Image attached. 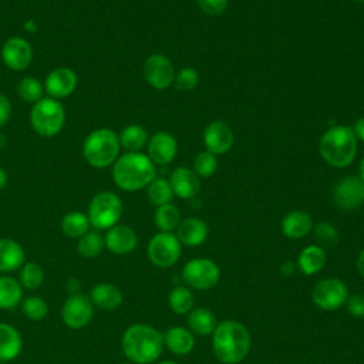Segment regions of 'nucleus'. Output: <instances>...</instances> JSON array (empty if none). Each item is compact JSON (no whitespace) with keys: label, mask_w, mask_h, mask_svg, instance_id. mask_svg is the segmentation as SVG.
I'll return each mask as SVG.
<instances>
[{"label":"nucleus","mask_w":364,"mask_h":364,"mask_svg":"<svg viewBox=\"0 0 364 364\" xmlns=\"http://www.w3.org/2000/svg\"><path fill=\"white\" fill-rule=\"evenodd\" d=\"M252 346V337L247 327L236 320H223L218 323L212 333V348L222 364L242 363Z\"/></svg>","instance_id":"f257e3e1"},{"label":"nucleus","mask_w":364,"mask_h":364,"mask_svg":"<svg viewBox=\"0 0 364 364\" xmlns=\"http://www.w3.org/2000/svg\"><path fill=\"white\" fill-rule=\"evenodd\" d=\"M121 347L129 363L151 364L159 358L164 350V336L149 324L135 323L124 331Z\"/></svg>","instance_id":"f03ea898"},{"label":"nucleus","mask_w":364,"mask_h":364,"mask_svg":"<svg viewBox=\"0 0 364 364\" xmlns=\"http://www.w3.org/2000/svg\"><path fill=\"white\" fill-rule=\"evenodd\" d=\"M155 176V164L145 154L127 152L114 162L112 179L122 191L136 192L146 188Z\"/></svg>","instance_id":"7ed1b4c3"},{"label":"nucleus","mask_w":364,"mask_h":364,"mask_svg":"<svg viewBox=\"0 0 364 364\" xmlns=\"http://www.w3.org/2000/svg\"><path fill=\"white\" fill-rule=\"evenodd\" d=\"M357 141L351 127L334 125L321 135L318 151L330 166L346 168L355 159Z\"/></svg>","instance_id":"20e7f679"},{"label":"nucleus","mask_w":364,"mask_h":364,"mask_svg":"<svg viewBox=\"0 0 364 364\" xmlns=\"http://www.w3.org/2000/svg\"><path fill=\"white\" fill-rule=\"evenodd\" d=\"M119 138L109 128H98L88 134L82 144V155L94 168H107L119 154Z\"/></svg>","instance_id":"39448f33"},{"label":"nucleus","mask_w":364,"mask_h":364,"mask_svg":"<svg viewBox=\"0 0 364 364\" xmlns=\"http://www.w3.org/2000/svg\"><path fill=\"white\" fill-rule=\"evenodd\" d=\"M65 121V111L58 100L41 98L30 112V124L41 136L57 135Z\"/></svg>","instance_id":"423d86ee"},{"label":"nucleus","mask_w":364,"mask_h":364,"mask_svg":"<svg viewBox=\"0 0 364 364\" xmlns=\"http://www.w3.org/2000/svg\"><path fill=\"white\" fill-rule=\"evenodd\" d=\"M124 212L122 202L118 195L109 191L97 193L88 205V219L91 226L97 229H109L118 225Z\"/></svg>","instance_id":"0eeeda50"},{"label":"nucleus","mask_w":364,"mask_h":364,"mask_svg":"<svg viewBox=\"0 0 364 364\" xmlns=\"http://www.w3.org/2000/svg\"><path fill=\"white\" fill-rule=\"evenodd\" d=\"M181 277L188 287L196 290H209L219 283L220 269L208 257H195L183 264Z\"/></svg>","instance_id":"6e6552de"},{"label":"nucleus","mask_w":364,"mask_h":364,"mask_svg":"<svg viewBox=\"0 0 364 364\" xmlns=\"http://www.w3.org/2000/svg\"><path fill=\"white\" fill-rule=\"evenodd\" d=\"M182 253V245L173 232H158L148 243L146 255L149 262L161 269L176 264Z\"/></svg>","instance_id":"1a4fd4ad"},{"label":"nucleus","mask_w":364,"mask_h":364,"mask_svg":"<svg viewBox=\"0 0 364 364\" xmlns=\"http://www.w3.org/2000/svg\"><path fill=\"white\" fill-rule=\"evenodd\" d=\"M348 299V287L338 277H324L318 280L311 291L313 303L324 311L338 310Z\"/></svg>","instance_id":"9d476101"},{"label":"nucleus","mask_w":364,"mask_h":364,"mask_svg":"<svg viewBox=\"0 0 364 364\" xmlns=\"http://www.w3.org/2000/svg\"><path fill=\"white\" fill-rule=\"evenodd\" d=\"M94 316V304L90 296L74 293L68 296L61 307V318L64 324L73 330L85 327Z\"/></svg>","instance_id":"9b49d317"},{"label":"nucleus","mask_w":364,"mask_h":364,"mask_svg":"<svg viewBox=\"0 0 364 364\" xmlns=\"http://www.w3.org/2000/svg\"><path fill=\"white\" fill-rule=\"evenodd\" d=\"M145 81L155 90H166L175 80L172 61L164 54L149 55L142 67Z\"/></svg>","instance_id":"f8f14e48"},{"label":"nucleus","mask_w":364,"mask_h":364,"mask_svg":"<svg viewBox=\"0 0 364 364\" xmlns=\"http://www.w3.org/2000/svg\"><path fill=\"white\" fill-rule=\"evenodd\" d=\"M333 200L343 210H353L364 202V182L358 175L340 179L333 189Z\"/></svg>","instance_id":"ddd939ff"},{"label":"nucleus","mask_w":364,"mask_h":364,"mask_svg":"<svg viewBox=\"0 0 364 364\" xmlns=\"http://www.w3.org/2000/svg\"><path fill=\"white\" fill-rule=\"evenodd\" d=\"M235 142L232 128L223 121H212L203 131V144L206 151L213 155L228 154Z\"/></svg>","instance_id":"4468645a"},{"label":"nucleus","mask_w":364,"mask_h":364,"mask_svg":"<svg viewBox=\"0 0 364 364\" xmlns=\"http://www.w3.org/2000/svg\"><path fill=\"white\" fill-rule=\"evenodd\" d=\"M3 63L14 71L26 70L33 60V48L21 37H10L1 47Z\"/></svg>","instance_id":"2eb2a0df"},{"label":"nucleus","mask_w":364,"mask_h":364,"mask_svg":"<svg viewBox=\"0 0 364 364\" xmlns=\"http://www.w3.org/2000/svg\"><path fill=\"white\" fill-rule=\"evenodd\" d=\"M178 152V144L172 134L158 131L148 139V156L156 165H168Z\"/></svg>","instance_id":"dca6fc26"},{"label":"nucleus","mask_w":364,"mask_h":364,"mask_svg":"<svg viewBox=\"0 0 364 364\" xmlns=\"http://www.w3.org/2000/svg\"><path fill=\"white\" fill-rule=\"evenodd\" d=\"M105 247L114 255H128L135 250L138 236L135 230L127 225H115L109 228L104 236Z\"/></svg>","instance_id":"f3484780"},{"label":"nucleus","mask_w":364,"mask_h":364,"mask_svg":"<svg viewBox=\"0 0 364 364\" xmlns=\"http://www.w3.org/2000/svg\"><path fill=\"white\" fill-rule=\"evenodd\" d=\"M46 92L54 98H65L68 97L77 87V75L71 68L58 67L53 70L46 78Z\"/></svg>","instance_id":"a211bd4d"},{"label":"nucleus","mask_w":364,"mask_h":364,"mask_svg":"<svg viewBox=\"0 0 364 364\" xmlns=\"http://www.w3.org/2000/svg\"><path fill=\"white\" fill-rule=\"evenodd\" d=\"M171 188L173 195L181 199H192L200 191V181L199 176L186 166H178L172 171L169 179Z\"/></svg>","instance_id":"6ab92c4d"},{"label":"nucleus","mask_w":364,"mask_h":364,"mask_svg":"<svg viewBox=\"0 0 364 364\" xmlns=\"http://www.w3.org/2000/svg\"><path fill=\"white\" fill-rule=\"evenodd\" d=\"M175 235L181 242V245L195 247L206 242L209 236V228L202 219L191 216L181 220Z\"/></svg>","instance_id":"aec40b11"},{"label":"nucleus","mask_w":364,"mask_h":364,"mask_svg":"<svg viewBox=\"0 0 364 364\" xmlns=\"http://www.w3.org/2000/svg\"><path fill=\"white\" fill-rule=\"evenodd\" d=\"M282 232L286 237L297 240L307 236L313 229V219L304 210H290L284 215L280 223Z\"/></svg>","instance_id":"412c9836"},{"label":"nucleus","mask_w":364,"mask_h":364,"mask_svg":"<svg viewBox=\"0 0 364 364\" xmlns=\"http://www.w3.org/2000/svg\"><path fill=\"white\" fill-rule=\"evenodd\" d=\"M164 347L175 355H186L195 347L193 333L182 326H172L164 334Z\"/></svg>","instance_id":"4be33fe9"},{"label":"nucleus","mask_w":364,"mask_h":364,"mask_svg":"<svg viewBox=\"0 0 364 364\" xmlns=\"http://www.w3.org/2000/svg\"><path fill=\"white\" fill-rule=\"evenodd\" d=\"M90 299L94 304V307H98L101 310H115L122 303V291L118 286L104 282L95 284L90 291Z\"/></svg>","instance_id":"5701e85b"},{"label":"nucleus","mask_w":364,"mask_h":364,"mask_svg":"<svg viewBox=\"0 0 364 364\" xmlns=\"http://www.w3.org/2000/svg\"><path fill=\"white\" fill-rule=\"evenodd\" d=\"M26 263V253L21 245L13 239H0V273H10Z\"/></svg>","instance_id":"b1692460"},{"label":"nucleus","mask_w":364,"mask_h":364,"mask_svg":"<svg viewBox=\"0 0 364 364\" xmlns=\"http://www.w3.org/2000/svg\"><path fill=\"white\" fill-rule=\"evenodd\" d=\"M326 262V250L318 245H309L299 253L297 269H300L306 276H313L324 269Z\"/></svg>","instance_id":"393cba45"},{"label":"nucleus","mask_w":364,"mask_h":364,"mask_svg":"<svg viewBox=\"0 0 364 364\" xmlns=\"http://www.w3.org/2000/svg\"><path fill=\"white\" fill-rule=\"evenodd\" d=\"M23 348L21 334L16 327L0 323V361H11L18 357Z\"/></svg>","instance_id":"a878e982"},{"label":"nucleus","mask_w":364,"mask_h":364,"mask_svg":"<svg viewBox=\"0 0 364 364\" xmlns=\"http://www.w3.org/2000/svg\"><path fill=\"white\" fill-rule=\"evenodd\" d=\"M188 328L198 336H212L215 327L218 326L215 314L206 307H193L188 313Z\"/></svg>","instance_id":"bb28decb"},{"label":"nucleus","mask_w":364,"mask_h":364,"mask_svg":"<svg viewBox=\"0 0 364 364\" xmlns=\"http://www.w3.org/2000/svg\"><path fill=\"white\" fill-rule=\"evenodd\" d=\"M23 300V287L18 279L10 274H0V310H10Z\"/></svg>","instance_id":"cd10ccee"},{"label":"nucleus","mask_w":364,"mask_h":364,"mask_svg":"<svg viewBox=\"0 0 364 364\" xmlns=\"http://www.w3.org/2000/svg\"><path fill=\"white\" fill-rule=\"evenodd\" d=\"M168 304L175 314H179V316L188 314L195 304L193 293L188 286L176 284L175 287H172V290L168 294Z\"/></svg>","instance_id":"c85d7f7f"},{"label":"nucleus","mask_w":364,"mask_h":364,"mask_svg":"<svg viewBox=\"0 0 364 364\" xmlns=\"http://www.w3.org/2000/svg\"><path fill=\"white\" fill-rule=\"evenodd\" d=\"M118 138H119V145L128 149V152H138L148 144L146 129L136 124H131L125 127L118 135Z\"/></svg>","instance_id":"c756f323"},{"label":"nucleus","mask_w":364,"mask_h":364,"mask_svg":"<svg viewBox=\"0 0 364 364\" xmlns=\"http://www.w3.org/2000/svg\"><path fill=\"white\" fill-rule=\"evenodd\" d=\"M90 219L85 213L78 212V210H73L68 212L67 215H64L63 220H61V230L65 236L68 237H74V239H80L82 235H85L90 230Z\"/></svg>","instance_id":"7c9ffc66"},{"label":"nucleus","mask_w":364,"mask_h":364,"mask_svg":"<svg viewBox=\"0 0 364 364\" xmlns=\"http://www.w3.org/2000/svg\"><path fill=\"white\" fill-rule=\"evenodd\" d=\"M181 220H182L181 219V212L172 203L158 206L155 213H154V222H155V226L159 229V232H173V230H176Z\"/></svg>","instance_id":"2f4dec72"},{"label":"nucleus","mask_w":364,"mask_h":364,"mask_svg":"<svg viewBox=\"0 0 364 364\" xmlns=\"http://www.w3.org/2000/svg\"><path fill=\"white\" fill-rule=\"evenodd\" d=\"M146 196H148L149 203L158 208V206L171 203V200L173 198V191L171 188L169 181H166L165 178H155L148 185Z\"/></svg>","instance_id":"473e14b6"},{"label":"nucleus","mask_w":364,"mask_h":364,"mask_svg":"<svg viewBox=\"0 0 364 364\" xmlns=\"http://www.w3.org/2000/svg\"><path fill=\"white\" fill-rule=\"evenodd\" d=\"M18 282H20L21 287L27 289V290H36V289L41 287V284L44 282V272H43L41 266L34 262H26L20 267Z\"/></svg>","instance_id":"72a5a7b5"},{"label":"nucleus","mask_w":364,"mask_h":364,"mask_svg":"<svg viewBox=\"0 0 364 364\" xmlns=\"http://www.w3.org/2000/svg\"><path fill=\"white\" fill-rule=\"evenodd\" d=\"M105 247V240L98 232H87L78 239L77 252L82 257H95Z\"/></svg>","instance_id":"f704fd0d"},{"label":"nucleus","mask_w":364,"mask_h":364,"mask_svg":"<svg viewBox=\"0 0 364 364\" xmlns=\"http://www.w3.org/2000/svg\"><path fill=\"white\" fill-rule=\"evenodd\" d=\"M23 314L33 321L43 320L48 313V304L40 296H28L21 300Z\"/></svg>","instance_id":"c9c22d12"},{"label":"nucleus","mask_w":364,"mask_h":364,"mask_svg":"<svg viewBox=\"0 0 364 364\" xmlns=\"http://www.w3.org/2000/svg\"><path fill=\"white\" fill-rule=\"evenodd\" d=\"M17 92H18V97L27 102H38L44 94V87L43 84L33 78V77H26L23 78L18 85H17Z\"/></svg>","instance_id":"e433bc0d"},{"label":"nucleus","mask_w":364,"mask_h":364,"mask_svg":"<svg viewBox=\"0 0 364 364\" xmlns=\"http://www.w3.org/2000/svg\"><path fill=\"white\" fill-rule=\"evenodd\" d=\"M316 245L321 246L323 249L326 247H334L338 243V232L337 229L330 223V222H318L313 228Z\"/></svg>","instance_id":"4c0bfd02"},{"label":"nucleus","mask_w":364,"mask_h":364,"mask_svg":"<svg viewBox=\"0 0 364 364\" xmlns=\"http://www.w3.org/2000/svg\"><path fill=\"white\" fill-rule=\"evenodd\" d=\"M218 169L216 155L209 151L199 152L193 159V172L200 178H210Z\"/></svg>","instance_id":"58836bf2"},{"label":"nucleus","mask_w":364,"mask_h":364,"mask_svg":"<svg viewBox=\"0 0 364 364\" xmlns=\"http://www.w3.org/2000/svg\"><path fill=\"white\" fill-rule=\"evenodd\" d=\"M175 87L181 91H191L199 82V74L192 67H185L175 74Z\"/></svg>","instance_id":"ea45409f"},{"label":"nucleus","mask_w":364,"mask_h":364,"mask_svg":"<svg viewBox=\"0 0 364 364\" xmlns=\"http://www.w3.org/2000/svg\"><path fill=\"white\" fill-rule=\"evenodd\" d=\"M199 9L208 16H220L226 7L228 0H196Z\"/></svg>","instance_id":"a19ab883"},{"label":"nucleus","mask_w":364,"mask_h":364,"mask_svg":"<svg viewBox=\"0 0 364 364\" xmlns=\"http://www.w3.org/2000/svg\"><path fill=\"white\" fill-rule=\"evenodd\" d=\"M347 310L348 313L355 318H364V294L355 293L353 296H348L347 301Z\"/></svg>","instance_id":"79ce46f5"},{"label":"nucleus","mask_w":364,"mask_h":364,"mask_svg":"<svg viewBox=\"0 0 364 364\" xmlns=\"http://www.w3.org/2000/svg\"><path fill=\"white\" fill-rule=\"evenodd\" d=\"M10 117H11V102L4 94H0V127L7 124Z\"/></svg>","instance_id":"37998d69"},{"label":"nucleus","mask_w":364,"mask_h":364,"mask_svg":"<svg viewBox=\"0 0 364 364\" xmlns=\"http://www.w3.org/2000/svg\"><path fill=\"white\" fill-rule=\"evenodd\" d=\"M353 131H354V135L357 139H360L361 142H364V117L358 118L354 125L351 127Z\"/></svg>","instance_id":"c03bdc74"},{"label":"nucleus","mask_w":364,"mask_h":364,"mask_svg":"<svg viewBox=\"0 0 364 364\" xmlns=\"http://www.w3.org/2000/svg\"><path fill=\"white\" fill-rule=\"evenodd\" d=\"M296 270H297V263H293V262H284L280 266V273L286 277L293 276L296 273Z\"/></svg>","instance_id":"a18cd8bd"},{"label":"nucleus","mask_w":364,"mask_h":364,"mask_svg":"<svg viewBox=\"0 0 364 364\" xmlns=\"http://www.w3.org/2000/svg\"><path fill=\"white\" fill-rule=\"evenodd\" d=\"M355 269L361 277H364V249L358 253L355 260Z\"/></svg>","instance_id":"49530a36"},{"label":"nucleus","mask_w":364,"mask_h":364,"mask_svg":"<svg viewBox=\"0 0 364 364\" xmlns=\"http://www.w3.org/2000/svg\"><path fill=\"white\" fill-rule=\"evenodd\" d=\"M7 183V173L3 168H0V189H3Z\"/></svg>","instance_id":"de8ad7c7"},{"label":"nucleus","mask_w":364,"mask_h":364,"mask_svg":"<svg viewBox=\"0 0 364 364\" xmlns=\"http://www.w3.org/2000/svg\"><path fill=\"white\" fill-rule=\"evenodd\" d=\"M358 178L364 182V156L361 158L360 165H358Z\"/></svg>","instance_id":"09e8293b"},{"label":"nucleus","mask_w":364,"mask_h":364,"mask_svg":"<svg viewBox=\"0 0 364 364\" xmlns=\"http://www.w3.org/2000/svg\"><path fill=\"white\" fill-rule=\"evenodd\" d=\"M6 142H7V139H6L4 134H3V132H0V149L6 145Z\"/></svg>","instance_id":"8fccbe9b"},{"label":"nucleus","mask_w":364,"mask_h":364,"mask_svg":"<svg viewBox=\"0 0 364 364\" xmlns=\"http://www.w3.org/2000/svg\"><path fill=\"white\" fill-rule=\"evenodd\" d=\"M156 364H176L175 361H161V363H156Z\"/></svg>","instance_id":"3c124183"},{"label":"nucleus","mask_w":364,"mask_h":364,"mask_svg":"<svg viewBox=\"0 0 364 364\" xmlns=\"http://www.w3.org/2000/svg\"><path fill=\"white\" fill-rule=\"evenodd\" d=\"M354 1H357V3H364V0H354Z\"/></svg>","instance_id":"603ef678"},{"label":"nucleus","mask_w":364,"mask_h":364,"mask_svg":"<svg viewBox=\"0 0 364 364\" xmlns=\"http://www.w3.org/2000/svg\"><path fill=\"white\" fill-rule=\"evenodd\" d=\"M121 364H134V363H129V361H128V363H121Z\"/></svg>","instance_id":"864d4df0"},{"label":"nucleus","mask_w":364,"mask_h":364,"mask_svg":"<svg viewBox=\"0 0 364 364\" xmlns=\"http://www.w3.org/2000/svg\"><path fill=\"white\" fill-rule=\"evenodd\" d=\"M363 203H364V202H363Z\"/></svg>","instance_id":"5fc2aeb1"}]
</instances>
